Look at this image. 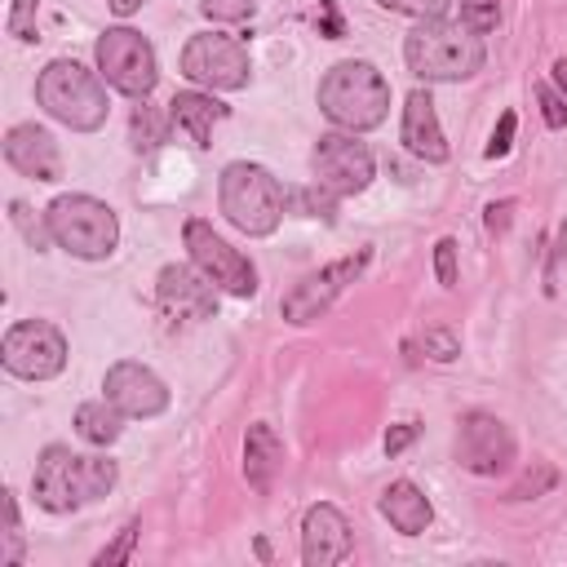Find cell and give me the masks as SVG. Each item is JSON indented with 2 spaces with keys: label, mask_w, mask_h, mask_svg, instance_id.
<instances>
[{
  "label": "cell",
  "mask_w": 567,
  "mask_h": 567,
  "mask_svg": "<svg viewBox=\"0 0 567 567\" xmlns=\"http://www.w3.org/2000/svg\"><path fill=\"white\" fill-rule=\"evenodd\" d=\"M554 84H558V93L567 97V58H558V62H554Z\"/></svg>",
  "instance_id": "obj_38"
},
{
  "label": "cell",
  "mask_w": 567,
  "mask_h": 567,
  "mask_svg": "<svg viewBox=\"0 0 567 567\" xmlns=\"http://www.w3.org/2000/svg\"><path fill=\"white\" fill-rule=\"evenodd\" d=\"M35 102L66 128L75 133H93L106 124V89L102 80L80 66L75 58H53L40 75H35Z\"/></svg>",
  "instance_id": "obj_5"
},
{
  "label": "cell",
  "mask_w": 567,
  "mask_h": 567,
  "mask_svg": "<svg viewBox=\"0 0 567 567\" xmlns=\"http://www.w3.org/2000/svg\"><path fill=\"white\" fill-rule=\"evenodd\" d=\"M319 111L350 133H368L390 115V80L363 62V58H346L337 66L323 71L319 80Z\"/></svg>",
  "instance_id": "obj_2"
},
{
  "label": "cell",
  "mask_w": 567,
  "mask_h": 567,
  "mask_svg": "<svg viewBox=\"0 0 567 567\" xmlns=\"http://www.w3.org/2000/svg\"><path fill=\"white\" fill-rule=\"evenodd\" d=\"M155 301L168 323H199L217 315V284L195 266H164L155 279Z\"/></svg>",
  "instance_id": "obj_14"
},
{
  "label": "cell",
  "mask_w": 567,
  "mask_h": 567,
  "mask_svg": "<svg viewBox=\"0 0 567 567\" xmlns=\"http://www.w3.org/2000/svg\"><path fill=\"white\" fill-rule=\"evenodd\" d=\"M434 275H439L443 288H456V239L452 235H443L434 244Z\"/></svg>",
  "instance_id": "obj_32"
},
{
  "label": "cell",
  "mask_w": 567,
  "mask_h": 567,
  "mask_svg": "<svg viewBox=\"0 0 567 567\" xmlns=\"http://www.w3.org/2000/svg\"><path fill=\"white\" fill-rule=\"evenodd\" d=\"M412 439H416V425H394V430L385 434V452H390V456H399Z\"/></svg>",
  "instance_id": "obj_36"
},
{
  "label": "cell",
  "mask_w": 567,
  "mask_h": 567,
  "mask_svg": "<svg viewBox=\"0 0 567 567\" xmlns=\"http://www.w3.org/2000/svg\"><path fill=\"white\" fill-rule=\"evenodd\" d=\"M168 128H173V120H168L164 111L137 102V106H133V120H128V142H133V151H155V146L168 137Z\"/></svg>",
  "instance_id": "obj_23"
},
{
  "label": "cell",
  "mask_w": 567,
  "mask_h": 567,
  "mask_svg": "<svg viewBox=\"0 0 567 567\" xmlns=\"http://www.w3.org/2000/svg\"><path fill=\"white\" fill-rule=\"evenodd\" d=\"M35 9H40V0H13L9 4L4 27H9L13 40H35Z\"/></svg>",
  "instance_id": "obj_31"
},
{
  "label": "cell",
  "mask_w": 567,
  "mask_h": 567,
  "mask_svg": "<svg viewBox=\"0 0 567 567\" xmlns=\"http://www.w3.org/2000/svg\"><path fill=\"white\" fill-rule=\"evenodd\" d=\"M182 244L190 252V266L204 279H213L221 292H230V297H252L257 292V266L235 244H226L204 217H190L182 226Z\"/></svg>",
  "instance_id": "obj_8"
},
{
  "label": "cell",
  "mask_w": 567,
  "mask_h": 567,
  "mask_svg": "<svg viewBox=\"0 0 567 567\" xmlns=\"http://www.w3.org/2000/svg\"><path fill=\"white\" fill-rule=\"evenodd\" d=\"M137 532H142L137 523H124V527L115 532V540H111L106 549H97L93 563H97V567H120V563H128V558H133V545H137Z\"/></svg>",
  "instance_id": "obj_26"
},
{
  "label": "cell",
  "mask_w": 567,
  "mask_h": 567,
  "mask_svg": "<svg viewBox=\"0 0 567 567\" xmlns=\"http://www.w3.org/2000/svg\"><path fill=\"white\" fill-rule=\"evenodd\" d=\"M115 478H120L115 461H106V456H80V452L62 447V443H49L35 456L31 496L49 514H71V509H80L89 501H102L115 487Z\"/></svg>",
  "instance_id": "obj_1"
},
{
  "label": "cell",
  "mask_w": 567,
  "mask_h": 567,
  "mask_svg": "<svg viewBox=\"0 0 567 567\" xmlns=\"http://www.w3.org/2000/svg\"><path fill=\"white\" fill-rule=\"evenodd\" d=\"M111 4V13H120V18H128V13H137L146 0H106Z\"/></svg>",
  "instance_id": "obj_37"
},
{
  "label": "cell",
  "mask_w": 567,
  "mask_h": 567,
  "mask_svg": "<svg viewBox=\"0 0 567 567\" xmlns=\"http://www.w3.org/2000/svg\"><path fill=\"white\" fill-rule=\"evenodd\" d=\"M182 75L190 80V84H199V89H244L248 84V44L244 40H235V35H226V31H199V35H190L186 40V49H182Z\"/></svg>",
  "instance_id": "obj_9"
},
{
  "label": "cell",
  "mask_w": 567,
  "mask_h": 567,
  "mask_svg": "<svg viewBox=\"0 0 567 567\" xmlns=\"http://www.w3.org/2000/svg\"><path fill=\"white\" fill-rule=\"evenodd\" d=\"M49 235L58 248H66L80 261H102L115 252L120 244V217L111 204L93 199V195H58L44 208Z\"/></svg>",
  "instance_id": "obj_6"
},
{
  "label": "cell",
  "mask_w": 567,
  "mask_h": 567,
  "mask_svg": "<svg viewBox=\"0 0 567 567\" xmlns=\"http://www.w3.org/2000/svg\"><path fill=\"white\" fill-rule=\"evenodd\" d=\"M514 124H518V115H514V111H505V115H501V124L492 128V142H487V151H483L487 159H501V155L514 146Z\"/></svg>",
  "instance_id": "obj_34"
},
{
  "label": "cell",
  "mask_w": 567,
  "mask_h": 567,
  "mask_svg": "<svg viewBox=\"0 0 567 567\" xmlns=\"http://www.w3.org/2000/svg\"><path fill=\"white\" fill-rule=\"evenodd\" d=\"M554 483H558V470L540 461L536 470H527V474H523V478H518V483H514V487L505 492V501H532V496H540V492H549Z\"/></svg>",
  "instance_id": "obj_25"
},
{
  "label": "cell",
  "mask_w": 567,
  "mask_h": 567,
  "mask_svg": "<svg viewBox=\"0 0 567 567\" xmlns=\"http://www.w3.org/2000/svg\"><path fill=\"white\" fill-rule=\"evenodd\" d=\"M492 4H501V0H492Z\"/></svg>",
  "instance_id": "obj_39"
},
{
  "label": "cell",
  "mask_w": 567,
  "mask_h": 567,
  "mask_svg": "<svg viewBox=\"0 0 567 567\" xmlns=\"http://www.w3.org/2000/svg\"><path fill=\"white\" fill-rule=\"evenodd\" d=\"M452 452H456V465H461V470L492 478V474H505V470L514 465V434H509V425H505L501 416H492V412H465V416L456 421V443H452Z\"/></svg>",
  "instance_id": "obj_13"
},
{
  "label": "cell",
  "mask_w": 567,
  "mask_h": 567,
  "mask_svg": "<svg viewBox=\"0 0 567 567\" xmlns=\"http://www.w3.org/2000/svg\"><path fill=\"white\" fill-rule=\"evenodd\" d=\"M403 58H408V71L430 84V80H470L483 66L487 49H483L478 31L434 18V22H416L408 31Z\"/></svg>",
  "instance_id": "obj_4"
},
{
  "label": "cell",
  "mask_w": 567,
  "mask_h": 567,
  "mask_svg": "<svg viewBox=\"0 0 567 567\" xmlns=\"http://www.w3.org/2000/svg\"><path fill=\"white\" fill-rule=\"evenodd\" d=\"M310 168H315V182L341 199V195L368 190V182H372V173H377V159H372L368 142H359L350 128H341V133H323V137L315 142Z\"/></svg>",
  "instance_id": "obj_12"
},
{
  "label": "cell",
  "mask_w": 567,
  "mask_h": 567,
  "mask_svg": "<svg viewBox=\"0 0 567 567\" xmlns=\"http://www.w3.org/2000/svg\"><path fill=\"white\" fill-rule=\"evenodd\" d=\"M217 204H221V217L261 239V235H275L284 213H288V190L279 186V177L261 164H248V159H235L221 168V182H217Z\"/></svg>",
  "instance_id": "obj_3"
},
{
  "label": "cell",
  "mask_w": 567,
  "mask_h": 567,
  "mask_svg": "<svg viewBox=\"0 0 567 567\" xmlns=\"http://www.w3.org/2000/svg\"><path fill=\"white\" fill-rule=\"evenodd\" d=\"M0 363L22 381H49L66 368V337L44 319H18L0 341Z\"/></svg>",
  "instance_id": "obj_11"
},
{
  "label": "cell",
  "mask_w": 567,
  "mask_h": 567,
  "mask_svg": "<svg viewBox=\"0 0 567 567\" xmlns=\"http://www.w3.org/2000/svg\"><path fill=\"white\" fill-rule=\"evenodd\" d=\"M514 199H496V204H487V230L492 235H505V226H509V217H514Z\"/></svg>",
  "instance_id": "obj_35"
},
{
  "label": "cell",
  "mask_w": 567,
  "mask_h": 567,
  "mask_svg": "<svg viewBox=\"0 0 567 567\" xmlns=\"http://www.w3.org/2000/svg\"><path fill=\"white\" fill-rule=\"evenodd\" d=\"M4 159H9V168H18L22 177H35V182H58L62 177L58 142L40 124H13L4 133Z\"/></svg>",
  "instance_id": "obj_17"
},
{
  "label": "cell",
  "mask_w": 567,
  "mask_h": 567,
  "mask_svg": "<svg viewBox=\"0 0 567 567\" xmlns=\"http://www.w3.org/2000/svg\"><path fill=\"white\" fill-rule=\"evenodd\" d=\"M377 509H381V514L390 518V527L403 532V536H421V532L430 527V518H434L430 496H425L416 483H408V478H394V483L381 492Z\"/></svg>",
  "instance_id": "obj_21"
},
{
  "label": "cell",
  "mask_w": 567,
  "mask_h": 567,
  "mask_svg": "<svg viewBox=\"0 0 567 567\" xmlns=\"http://www.w3.org/2000/svg\"><path fill=\"white\" fill-rule=\"evenodd\" d=\"M168 120L177 133H186L199 151L213 146V124L226 120V106L213 97V93H199V89H186V93H173L168 102Z\"/></svg>",
  "instance_id": "obj_19"
},
{
  "label": "cell",
  "mask_w": 567,
  "mask_h": 567,
  "mask_svg": "<svg viewBox=\"0 0 567 567\" xmlns=\"http://www.w3.org/2000/svg\"><path fill=\"white\" fill-rule=\"evenodd\" d=\"M279 470H284V443H279V434L266 421L248 425V434H244V478H248V487L266 496L275 487Z\"/></svg>",
  "instance_id": "obj_20"
},
{
  "label": "cell",
  "mask_w": 567,
  "mask_h": 567,
  "mask_svg": "<svg viewBox=\"0 0 567 567\" xmlns=\"http://www.w3.org/2000/svg\"><path fill=\"white\" fill-rule=\"evenodd\" d=\"M9 217H13V226L27 235V244H31V248H49V244H53V235H49V221H35L27 204H18V199H13V204H9Z\"/></svg>",
  "instance_id": "obj_29"
},
{
  "label": "cell",
  "mask_w": 567,
  "mask_h": 567,
  "mask_svg": "<svg viewBox=\"0 0 567 567\" xmlns=\"http://www.w3.org/2000/svg\"><path fill=\"white\" fill-rule=\"evenodd\" d=\"M536 97H540V115L549 128H567V97L554 93L549 84H536Z\"/></svg>",
  "instance_id": "obj_33"
},
{
  "label": "cell",
  "mask_w": 567,
  "mask_h": 567,
  "mask_svg": "<svg viewBox=\"0 0 567 567\" xmlns=\"http://www.w3.org/2000/svg\"><path fill=\"white\" fill-rule=\"evenodd\" d=\"M199 13L213 22H248L257 13V0H199Z\"/></svg>",
  "instance_id": "obj_28"
},
{
  "label": "cell",
  "mask_w": 567,
  "mask_h": 567,
  "mask_svg": "<svg viewBox=\"0 0 567 567\" xmlns=\"http://www.w3.org/2000/svg\"><path fill=\"white\" fill-rule=\"evenodd\" d=\"M120 421H124V412L111 399H93V403H80L75 408V434L84 443H93V447L115 443L120 439Z\"/></svg>",
  "instance_id": "obj_22"
},
{
  "label": "cell",
  "mask_w": 567,
  "mask_h": 567,
  "mask_svg": "<svg viewBox=\"0 0 567 567\" xmlns=\"http://www.w3.org/2000/svg\"><path fill=\"white\" fill-rule=\"evenodd\" d=\"M368 257H372V252L359 248V252H350V257H337V261H328V266L301 275V279L284 292V301H279L284 319H288V323H315V319H323V315L332 310V301L368 270Z\"/></svg>",
  "instance_id": "obj_10"
},
{
  "label": "cell",
  "mask_w": 567,
  "mask_h": 567,
  "mask_svg": "<svg viewBox=\"0 0 567 567\" xmlns=\"http://www.w3.org/2000/svg\"><path fill=\"white\" fill-rule=\"evenodd\" d=\"M93 58H97L102 80H106L115 93H124V97H137V102H142V97L155 89V80H159L155 49H151V40H146L142 31H133V27H111V31H102L97 44H93Z\"/></svg>",
  "instance_id": "obj_7"
},
{
  "label": "cell",
  "mask_w": 567,
  "mask_h": 567,
  "mask_svg": "<svg viewBox=\"0 0 567 567\" xmlns=\"http://www.w3.org/2000/svg\"><path fill=\"white\" fill-rule=\"evenodd\" d=\"M350 549H354V536H350L346 514L328 501L310 505L301 518V563L306 567H332V563H346Z\"/></svg>",
  "instance_id": "obj_16"
},
{
  "label": "cell",
  "mask_w": 567,
  "mask_h": 567,
  "mask_svg": "<svg viewBox=\"0 0 567 567\" xmlns=\"http://www.w3.org/2000/svg\"><path fill=\"white\" fill-rule=\"evenodd\" d=\"M0 563L4 567L22 563V523H18V496L13 492H4V549H0Z\"/></svg>",
  "instance_id": "obj_24"
},
{
  "label": "cell",
  "mask_w": 567,
  "mask_h": 567,
  "mask_svg": "<svg viewBox=\"0 0 567 567\" xmlns=\"http://www.w3.org/2000/svg\"><path fill=\"white\" fill-rule=\"evenodd\" d=\"M421 350H425L434 363H452V359L461 354V341H456V332H447V328H425V332H421Z\"/></svg>",
  "instance_id": "obj_30"
},
{
  "label": "cell",
  "mask_w": 567,
  "mask_h": 567,
  "mask_svg": "<svg viewBox=\"0 0 567 567\" xmlns=\"http://www.w3.org/2000/svg\"><path fill=\"white\" fill-rule=\"evenodd\" d=\"M399 137H403V146H408L416 159H425V164H443V159H447V137H443V128H439L434 97H430L425 89H412V93H408Z\"/></svg>",
  "instance_id": "obj_18"
},
{
  "label": "cell",
  "mask_w": 567,
  "mask_h": 567,
  "mask_svg": "<svg viewBox=\"0 0 567 567\" xmlns=\"http://www.w3.org/2000/svg\"><path fill=\"white\" fill-rule=\"evenodd\" d=\"M102 390H106V399L124 412V416H159L164 408H168V385L146 368V363H137V359H120V363H111L106 368V377H102Z\"/></svg>",
  "instance_id": "obj_15"
},
{
  "label": "cell",
  "mask_w": 567,
  "mask_h": 567,
  "mask_svg": "<svg viewBox=\"0 0 567 567\" xmlns=\"http://www.w3.org/2000/svg\"><path fill=\"white\" fill-rule=\"evenodd\" d=\"M377 4L390 9V13H408V18H416V22L447 18V9H452V0H377Z\"/></svg>",
  "instance_id": "obj_27"
}]
</instances>
